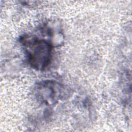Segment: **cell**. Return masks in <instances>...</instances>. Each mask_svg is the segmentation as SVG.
<instances>
[{
  "mask_svg": "<svg viewBox=\"0 0 132 132\" xmlns=\"http://www.w3.org/2000/svg\"><path fill=\"white\" fill-rule=\"evenodd\" d=\"M22 41L30 66L38 71L45 69L52 59L51 44L45 40L34 38L26 37Z\"/></svg>",
  "mask_w": 132,
  "mask_h": 132,
  "instance_id": "obj_1",
  "label": "cell"
},
{
  "mask_svg": "<svg viewBox=\"0 0 132 132\" xmlns=\"http://www.w3.org/2000/svg\"><path fill=\"white\" fill-rule=\"evenodd\" d=\"M58 84L51 81H44L39 84L37 87V93L39 98L45 103L55 101L59 96V91L57 87Z\"/></svg>",
  "mask_w": 132,
  "mask_h": 132,
  "instance_id": "obj_2",
  "label": "cell"
}]
</instances>
